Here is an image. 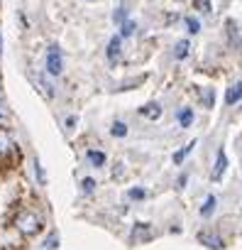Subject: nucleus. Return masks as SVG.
Masks as SVG:
<instances>
[{
    "label": "nucleus",
    "mask_w": 242,
    "mask_h": 250,
    "mask_svg": "<svg viewBox=\"0 0 242 250\" xmlns=\"http://www.w3.org/2000/svg\"><path fill=\"white\" fill-rule=\"evenodd\" d=\"M193 147H196V143H188L184 150H179V152L174 155V165H181V162H184V160H186V157L193 152Z\"/></svg>",
    "instance_id": "obj_12"
},
{
    "label": "nucleus",
    "mask_w": 242,
    "mask_h": 250,
    "mask_svg": "<svg viewBox=\"0 0 242 250\" xmlns=\"http://www.w3.org/2000/svg\"><path fill=\"white\" fill-rule=\"evenodd\" d=\"M152 238V228L147 223H137L135 230H132V240L135 243H142V240H149Z\"/></svg>",
    "instance_id": "obj_6"
},
{
    "label": "nucleus",
    "mask_w": 242,
    "mask_h": 250,
    "mask_svg": "<svg viewBox=\"0 0 242 250\" xmlns=\"http://www.w3.org/2000/svg\"><path fill=\"white\" fill-rule=\"evenodd\" d=\"M130 199H145V189H130Z\"/></svg>",
    "instance_id": "obj_23"
},
{
    "label": "nucleus",
    "mask_w": 242,
    "mask_h": 250,
    "mask_svg": "<svg viewBox=\"0 0 242 250\" xmlns=\"http://www.w3.org/2000/svg\"><path fill=\"white\" fill-rule=\"evenodd\" d=\"M196 8L203 10V13H210V5H208V0H196Z\"/></svg>",
    "instance_id": "obj_22"
},
{
    "label": "nucleus",
    "mask_w": 242,
    "mask_h": 250,
    "mask_svg": "<svg viewBox=\"0 0 242 250\" xmlns=\"http://www.w3.org/2000/svg\"><path fill=\"white\" fill-rule=\"evenodd\" d=\"M225 169H227V157H225V152L220 150V152H218V160H215V167H213V172H210V177L218 182V179L225 174Z\"/></svg>",
    "instance_id": "obj_5"
},
{
    "label": "nucleus",
    "mask_w": 242,
    "mask_h": 250,
    "mask_svg": "<svg viewBox=\"0 0 242 250\" xmlns=\"http://www.w3.org/2000/svg\"><path fill=\"white\" fill-rule=\"evenodd\" d=\"M186 27H188V32H191V35H196V32L201 30V25H198V20H196V18H186Z\"/></svg>",
    "instance_id": "obj_18"
},
{
    "label": "nucleus",
    "mask_w": 242,
    "mask_h": 250,
    "mask_svg": "<svg viewBox=\"0 0 242 250\" xmlns=\"http://www.w3.org/2000/svg\"><path fill=\"white\" fill-rule=\"evenodd\" d=\"M15 226H18V230H20L22 235H35V233H39L42 221H39L37 213H32V211H22V213L15 218Z\"/></svg>",
    "instance_id": "obj_1"
},
{
    "label": "nucleus",
    "mask_w": 242,
    "mask_h": 250,
    "mask_svg": "<svg viewBox=\"0 0 242 250\" xmlns=\"http://www.w3.org/2000/svg\"><path fill=\"white\" fill-rule=\"evenodd\" d=\"M188 52H191V42H186V40H184V42H179V44H176L174 57H176V59H186V57H188Z\"/></svg>",
    "instance_id": "obj_11"
},
{
    "label": "nucleus",
    "mask_w": 242,
    "mask_h": 250,
    "mask_svg": "<svg viewBox=\"0 0 242 250\" xmlns=\"http://www.w3.org/2000/svg\"><path fill=\"white\" fill-rule=\"evenodd\" d=\"M110 133H112L115 138H125V135H128V125H125V123H112Z\"/></svg>",
    "instance_id": "obj_16"
},
{
    "label": "nucleus",
    "mask_w": 242,
    "mask_h": 250,
    "mask_svg": "<svg viewBox=\"0 0 242 250\" xmlns=\"http://www.w3.org/2000/svg\"><path fill=\"white\" fill-rule=\"evenodd\" d=\"M198 243H203L205 248H213V250H220L223 248V238L218 233H210V230L198 233Z\"/></svg>",
    "instance_id": "obj_3"
},
{
    "label": "nucleus",
    "mask_w": 242,
    "mask_h": 250,
    "mask_svg": "<svg viewBox=\"0 0 242 250\" xmlns=\"http://www.w3.org/2000/svg\"><path fill=\"white\" fill-rule=\"evenodd\" d=\"M86 157H88V162H91L93 167H103V165H105V155L98 152V150H88Z\"/></svg>",
    "instance_id": "obj_10"
},
{
    "label": "nucleus",
    "mask_w": 242,
    "mask_h": 250,
    "mask_svg": "<svg viewBox=\"0 0 242 250\" xmlns=\"http://www.w3.org/2000/svg\"><path fill=\"white\" fill-rule=\"evenodd\" d=\"M120 44H123V37H112V40L108 42V59H110V62H117L120 49H123Z\"/></svg>",
    "instance_id": "obj_8"
},
{
    "label": "nucleus",
    "mask_w": 242,
    "mask_h": 250,
    "mask_svg": "<svg viewBox=\"0 0 242 250\" xmlns=\"http://www.w3.org/2000/svg\"><path fill=\"white\" fill-rule=\"evenodd\" d=\"M13 147V140H10V135L5 133V130H0V155L3 152H8Z\"/></svg>",
    "instance_id": "obj_15"
},
{
    "label": "nucleus",
    "mask_w": 242,
    "mask_h": 250,
    "mask_svg": "<svg viewBox=\"0 0 242 250\" xmlns=\"http://www.w3.org/2000/svg\"><path fill=\"white\" fill-rule=\"evenodd\" d=\"M56 245H59V235H56V233H52V235L44 240V248H49V250H52V248H56Z\"/></svg>",
    "instance_id": "obj_19"
},
{
    "label": "nucleus",
    "mask_w": 242,
    "mask_h": 250,
    "mask_svg": "<svg viewBox=\"0 0 242 250\" xmlns=\"http://www.w3.org/2000/svg\"><path fill=\"white\" fill-rule=\"evenodd\" d=\"M179 123L184 125V128H188V125L193 123V110H191V108H184V110H179Z\"/></svg>",
    "instance_id": "obj_14"
},
{
    "label": "nucleus",
    "mask_w": 242,
    "mask_h": 250,
    "mask_svg": "<svg viewBox=\"0 0 242 250\" xmlns=\"http://www.w3.org/2000/svg\"><path fill=\"white\" fill-rule=\"evenodd\" d=\"M125 18H128V10H125V8L115 10V15H112V20H115V22H125Z\"/></svg>",
    "instance_id": "obj_20"
},
{
    "label": "nucleus",
    "mask_w": 242,
    "mask_h": 250,
    "mask_svg": "<svg viewBox=\"0 0 242 250\" xmlns=\"http://www.w3.org/2000/svg\"><path fill=\"white\" fill-rule=\"evenodd\" d=\"M61 69H64V64H61V52H59L56 44H52L49 52H47V71L54 74V76H59Z\"/></svg>",
    "instance_id": "obj_2"
},
{
    "label": "nucleus",
    "mask_w": 242,
    "mask_h": 250,
    "mask_svg": "<svg viewBox=\"0 0 242 250\" xmlns=\"http://www.w3.org/2000/svg\"><path fill=\"white\" fill-rule=\"evenodd\" d=\"M225 32H227V42H230V47H232V49H240V47H242V37H240V32H237L235 20H227V22H225Z\"/></svg>",
    "instance_id": "obj_4"
},
{
    "label": "nucleus",
    "mask_w": 242,
    "mask_h": 250,
    "mask_svg": "<svg viewBox=\"0 0 242 250\" xmlns=\"http://www.w3.org/2000/svg\"><path fill=\"white\" fill-rule=\"evenodd\" d=\"M135 22L132 20H125V22H120V37H132L135 35Z\"/></svg>",
    "instance_id": "obj_13"
},
{
    "label": "nucleus",
    "mask_w": 242,
    "mask_h": 250,
    "mask_svg": "<svg viewBox=\"0 0 242 250\" xmlns=\"http://www.w3.org/2000/svg\"><path fill=\"white\" fill-rule=\"evenodd\" d=\"M35 172H37V177H39V182L44 184V172H42V167H39V162H35Z\"/></svg>",
    "instance_id": "obj_24"
},
{
    "label": "nucleus",
    "mask_w": 242,
    "mask_h": 250,
    "mask_svg": "<svg viewBox=\"0 0 242 250\" xmlns=\"http://www.w3.org/2000/svg\"><path fill=\"white\" fill-rule=\"evenodd\" d=\"M140 115H145V118H149V120H157V118L162 115V105H157V103H147L145 108H140Z\"/></svg>",
    "instance_id": "obj_9"
},
{
    "label": "nucleus",
    "mask_w": 242,
    "mask_h": 250,
    "mask_svg": "<svg viewBox=\"0 0 242 250\" xmlns=\"http://www.w3.org/2000/svg\"><path fill=\"white\" fill-rule=\"evenodd\" d=\"M81 184H83V191H86V194H91V191H93V187H95V182H93L91 177H86Z\"/></svg>",
    "instance_id": "obj_21"
},
{
    "label": "nucleus",
    "mask_w": 242,
    "mask_h": 250,
    "mask_svg": "<svg viewBox=\"0 0 242 250\" xmlns=\"http://www.w3.org/2000/svg\"><path fill=\"white\" fill-rule=\"evenodd\" d=\"M213 211H215V196H208V199H205V206L201 208V213H203V216H210Z\"/></svg>",
    "instance_id": "obj_17"
},
{
    "label": "nucleus",
    "mask_w": 242,
    "mask_h": 250,
    "mask_svg": "<svg viewBox=\"0 0 242 250\" xmlns=\"http://www.w3.org/2000/svg\"><path fill=\"white\" fill-rule=\"evenodd\" d=\"M240 98H242V81H237V83H232V86L227 88V93H225V103H227V105H235Z\"/></svg>",
    "instance_id": "obj_7"
}]
</instances>
